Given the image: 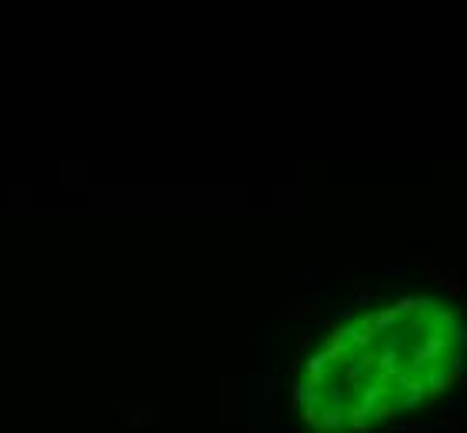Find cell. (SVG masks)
<instances>
[{"instance_id": "obj_9", "label": "cell", "mask_w": 467, "mask_h": 433, "mask_svg": "<svg viewBox=\"0 0 467 433\" xmlns=\"http://www.w3.org/2000/svg\"><path fill=\"white\" fill-rule=\"evenodd\" d=\"M297 343H300V350H307V347H310V333H300Z\"/></svg>"}, {"instance_id": "obj_7", "label": "cell", "mask_w": 467, "mask_h": 433, "mask_svg": "<svg viewBox=\"0 0 467 433\" xmlns=\"http://www.w3.org/2000/svg\"><path fill=\"white\" fill-rule=\"evenodd\" d=\"M377 270L387 273V277H407V273H411V267H407V264H380Z\"/></svg>"}, {"instance_id": "obj_10", "label": "cell", "mask_w": 467, "mask_h": 433, "mask_svg": "<svg viewBox=\"0 0 467 433\" xmlns=\"http://www.w3.org/2000/svg\"><path fill=\"white\" fill-rule=\"evenodd\" d=\"M454 386H467V373H460V377L454 380Z\"/></svg>"}, {"instance_id": "obj_8", "label": "cell", "mask_w": 467, "mask_h": 433, "mask_svg": "<svg viewBox=\"0 0 467 433\" xmlns=\"http://www.w3.org/2000/svg\"><path fill=\"white\" fill-rule=\"evenodd\" d=\"M304 403H307V383L304 380H294V407L304 410Z\"/></svg>"}, {"instance_id": "obj_3", "label": "cell", "mask_w": 467, "mask_h": 433, "mask_svg": "<svg viewBox=\"0 0 467 433\" xmlns=\"http://www.w3.org/2000/svg\"><path fill=\"white\" fill-rule=\"evenodd\" d=\"M424 277H427V280H434L437 287L447 293V297H460V293H464V283H467L464 277H447V273H441L434 264H427V267H424Z\"/></svg>"}, {"instance_id": "obj_4", "label": "cell", "mask_w": 467, "mask_h": 433, "mask_svg": "<svg viewBox=\"0 0 467 433\" xmlns=\"http://www.w3.org/2000/svg\"><path fill=\"white\" fill-rule=\"evenodd\" d=\"M277 313L281 317H321V310L307 300H287L284 307H277Z\"/></svg>"}, {"instance_id": "obj_1", "label": "cell", "mask_w": 467, "mask_h": 433, "mask_svg": "<svg viewBox=\"0 0 467 433\" xmlns=\"http://www.w3.org/2000/svg\"><path fill=\"white\" fill-rule=\"evenodd\" d=\"M424 386H427V397L437 403V400H444V393L454 386V377L444 367H434V370H427V373H424Z\"/></svg>"}, {"instance_id": "obj_5", "label": "cell", "mask_w": 467, "mask_h": 433, "mask_svg": "<svg viewBox=\"0 0 467 433\" xmlns=\"http://www.w3.org/2000/svg\"><path fill=\"white\" fill-rule=\"evenodd\" d=\"M351 300H354L357 307H367V304H380V300H384V293H374V290H367V287H361V283H357V287L351 290Z\"/></svg>"}, {"instance_id": "obj_6", "label": "cell", "mask_w": 467, "mask_h": 433, "mask_svg": "<svg viewBox=\"0 0 467 433\" xmlns=\"http://www.w3.org/2000/svg\"><path fill=\"white\" fill-rule=\"evenodd\" d=\"M270 403H274V377L264 373V420H270Z\"/></svg>"}, {"instance_id": "obj_2", "label": "cell", "mask_w": 467, "mask_h": 433, "mask_svg": "<svg viewBox=\"0 0 467 433\" xmlns=\"http://www.w3.org/2000/svg\"><path fill=\"white\" fill-rule=\"evenodd\" d=\"M344 420H347V407L344 403H327V407L317 413V426L314 430H321V433H337L340 426H344Z\"/></svg>"}]
</instances>
